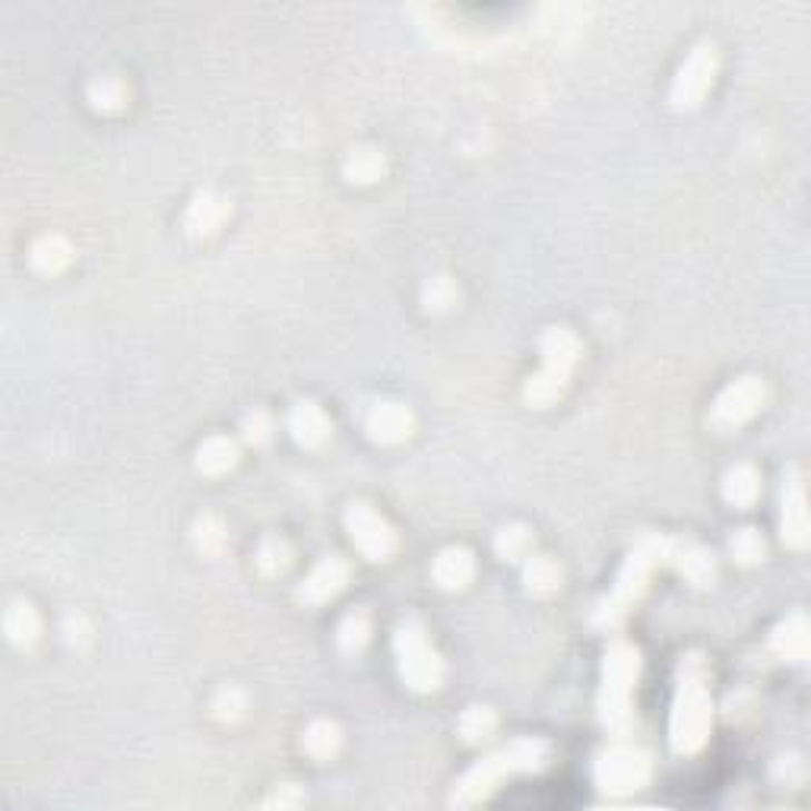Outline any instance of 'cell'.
Segmentation results:
<instances>
[{"label":"cell","mask_w":811,"mask_h":811,"mask_svg":"<svg viewBox=\"0 0 811 811\" xmlns=\"http://www.w3.org/2000/svg\"><path fill=\"white\" fill-rule=\"evenodd\" d=\"M552 758V745L545 739H514L507 745H501L492 754L478 758L473 768L466 770L451 790V805L454 809H473L478 802H485L488 795L501 790L504 780L521 777V773H536L548 764Z\"/></svg>","instance_id":"1"},{"label":"cell","mask_w":811,"mask_h":811,"mask_svg":"<svg viewBox=\"0 0 811 811\" xmlns=\"http://www.w3.org/2000/svg\"><path fill=\"white\" fill-rule=\"evenodd\" d=\"M713 726V698H710V669L701 653H688L679 663L675 701L669 720V742L675 754H698L708 745Z\"/></svg>","instance_id":"2"},{"label":"cell","mask_w":811,"mask_h":811,"mask_svg":"<svg viewBox=\"0 0 811 811\" xmlns=\"http://www.w3.org/2000/svg\"><path fill=\"white\" fill-rule=\"evenodd\" d=\"M666 540L669 533H653V530H644L634 540L627 558L619 567V574H615L612 590L596 603L593 615H590V624L596 631H615V627H622L624 619L631 615V609L641 603V596H644L646 586H650L653 571L660 564H666Z\"/></svg>","instance_id":"3"},{"label":"cell","mask_w":811,"mask_h":811,"mask_svg":"<svg viewBox=\"0 0 811 811\" xmlns=\"http://www.w3.org/2000/svg\"><path fill=\"white\" fill-rule=\"evenodd\" d=\"M641 679V650L627 641H615L603 656V685H600V723L609 735L627 739L634 729V691Z\"/></svg>","instance_id":"4"},{"label":"cell","mask_w":811,"mask_h":811,"mask_svg":"<svg viewBox=\"0 0 811 811\" xmlns=\"http://www.w3.org/2000/svg\"><path fill=\"white\" fill-rule=\"evenodd\" d=\"M540 355L542 368L523 384V399L533 409H545L555 399H562L564 387L581 362L583 343L571 327H548L540 339Z\"/></svg>","instance_id":"5"},{"label":"cell","mask_w":811,"mask_h":811,"mask_svg":"<svg viewBox=\"0 0 811 811\" xmlns=\"http://www.w3.org/2000/svg\"><path fill=\"white\" fill-rule=\"evenodd\" d=\"M394 656L403 685L418 694H432L444 682V660L428 637V627L418 615L399 619L394 627Z\"/></svg>","instance_id":"6"},{"label":"cell","mask_w":811,"mask_h":811,"mask_svg":"<svg viewBox=\"0 0 811 811\" xmlns=\"http://www.w3.org/2000/svg\"><path fill=\"white\" fill-rule=\"evenodd\" d=\"M650 777H653L650 754L644 749L627 745L624 739H615V745H609L593 764V783L609 799H624V795L641 792L650 783Z\"/></svg>","instance_id":"7"},{"label":"cell","mask_w":811,"mask_h":811,"mask_svg":"<svg viewBox=\"0 0 811 811\" xmlns=\"http://www.w3.org/2000/svg\"><path fill=\"white\" fill-rule=\"evenodd\" d=\"M768 396L770 390L768 384H764V377H739V380H732L726 390L713 399V406H710L708 413V425L716 435L739 432L742 425H749L751 418L768 406Z\"/></svg>","instance_id":"8"},{"label":"cell","mask_w":811,"mask_h":811,"mask_svg":"<svg viewBox=\"0 0 811 811\" xmlns=\"http://www.w3.org/2000/svg\"><path fill=\"white\" fill-rule=\"evenodd\" d=\"M716 70H720V51L713 42H698L688 58L679 67L672 89H669V102L679 111H691L704 102V96L710 92V86L716 80Z\"/></svg>","instance_id":"9"},{"label":"cell","mask_w":811,"mask_h":811,"mask_svg":"<svg viewBox=\"0 0 811 811\" xmlns=\"http://www.w3.org/2000/svg\"><path fill=\"white\" fill-rule=\"evenodd\" d=\"M343 526L349 533L353 545L368 558V562H390L394 552L399 548V536L390 523L377 514L372 504L365 501H353L343 514Z\"/></svg>","instance_id":"10"},{"label":"cell","mask_w":811,"mask_h":811,"mask_svg":"<svg viewBox=\"0 0 811 811\" xmlns=\"http://www.w3.org/2000/svg\"><path fill=\"white\" fill-rule=\"evenodd\" d=\"M349 577H353L349 562L343 555H327L305 574V581L295 586V600L305 609H320V605L334 603L336 596L346 590Z\"/></svg>","instance_id":"11"},{"label":"cell","mask_w":811,"mask_h":811,"mask_svg":"<svg viewBox=\"0 0 811 811\" xmlns=\"http://www.w3.org/2000/svg\"><path fill=\"white\" fill-rule=\"evenodd\" d=\"M365 432H368V437L375 444L394 447V444H403V441L413 437L416 413L406 403H399V399H377L365 413Z\"/></svg>","instance_id":"12"},{"label":"cell","mask_w":811,"mask_h":811,"mask_svg":"<svg viewBox=\"0 0 811 811\" xmlns=\"http://www.w3.org/2000/svg\"><path fill=\"white\" fill-rule=\"evenodd\" d=\"M780 533L790 548L809 545V514H805V476L799 466H790L783 476V507H780Z\"/></svg>","instance_id":"13"},{"label":"cell","mask_w":811,"mask_h":811,"mask_svg":"<svg viewBox=\"0 0 811 811\" xmlns=\"http://www.w3.org/2000/svg\"><path fill=\"white\" fill-rule=\"evenodd\" d=\"M666 564L675 567L691 586H713L716 581V558L708 545L685 540V536H669L666 540Z\"/></svg>","instance_id":"14"},{"label":"cell","mask_w":811,"mask_h":811,"mask_svg":"<svg viewBox=\"0 0 811 811\" xmlns=\"http://www.w3.org/2000/svg\"><path fill=\"white\" fill-rule=\"evenodd\" d=\"M231 216V200L219 190L204 188L197 190L188 200V207L181 212V226L194 238H207L226 226V219Z\"/></svg>","instance_id":"15"},{"label":"cell","mask_w":811,"mask_h":811,"mask_svg":"<svg viewBox=\"0 0 811 811\" xmlns=\"http://www.w3.org/2000/svg\"><path fill=\"white\" fill-rule=\"evenodd\" d=\"M286 428H289L291 441L298 444V447H324L330 435H334V422L330 416L314 403V399H295L289 409V416H286Z\"/></svg>","instance_id":"16"},{"label":"cell","mask_w":811,"mask_h":811,"mask_svg":"<svg viewBox=\"0 0 811 811\" xmlns=\"http://www.w3.org/2000/svg\"><path fill=\"white\" fill-rule=\"evenodd\" d=\"M476 577V558L469 548L463 545H451V548H441L437 558L432 562V581L441 586V590H466L469 583Z\"/></svg>","instance_id":"17"},{"label":"cell","mask_w":811,"mask_h":811,"mask_svg":"<svg viewBox=\"0 0 811 811\" xmlns=\"http://www.w3.org/2000/svg\"><path fill=\"white\" fill-rule=\"evenodd\" d=\"M770 653L783 663H802L809 656V619L805 612H792L790 619L770 631Z\"/></svg>","instance_id":"18"},{"label":"cell","mask_w":811,"mask_h":811,"mask_svg":"<svg viewBox=\"0 0 811 811\" xmlns=\"http://www.w3.org/2000/svg\"><path fill=\"white\" fill-rule=\"evenodd\" d=\"M3 634L17 650H32L42 641V615L26 600H13L3 612Z\"/></svg>","instance_id":"19"},{"label":"cell","mask_w":811,"mask_h":811,"mask_svg":"<svg viewBox=\"0 0 811 811\" xmlns=\"http://www.w3.org/2000/svg\"><path fill=\"white\" fill-rule=\"evenodd\" d=\"M238 457H241V447H238L235 437L209 435L197 444L194 466H197V473H204V476H226L229 469H235Z\"/></svg>","instance_id":"20"},{"label":"cell","mask_w":811,"mask_h":811,"mask_svg":"<svg viewBox=\"0 0 811 811\" xmlns=\"http://www.w3.org/2000/svg\"><path fill=\"white\" fill-rule=\"evenodd\" d=\"M70 264H73V245L58 231H48L42 238H36L32 248H29V267L42 273V276H58Z\"/></svg>","instance_id":"21"},{"label":"cell","mask_w":811,"mask_h":811,"mask_svg":"<svg viewBox=\"0 0 811 811\" xmlns=\"http://www.w3.org/2000/svg\"><path fill=\"white\" fill-rule=\"evenodd\" d=\"M562 583H564V571L555 558L536 555V552H533V555L523 562V590H526L530 596L548 600V596H555V593L562 590Z\"/></svg>","instance_id":"22"},{"label":"cell","mask_w":811,"mask_h":811,"mask_svg":"<svg viewBox=\"0 0 811 811\" xmlns=\"http://www.w3.org/2000/svg\"><path fill=\"white\" fill-rule=\"evenodd\" d=\"M387 175V156L377 146H353L343 159V178L349 185H375Z\"/></svg>","instance_id":"23"},{"label":"cell","mask_w":811,"mask_h":811,"mask_svg":"<svg viewBox=\"0 0 811 811\" xmlns=\"http://www.w3.org/2000/svg\"><path fill=\"white\" fill-rule=\"evenodd\" d=\"M720 492H723V501H726L729 507L745 511L761 495V473L751 463H735V466L726 469Z\"/></svg>","instance_id":"24"},{"label":"cell","mask_w":811,"mask_h":811,"mask_svg":"<svg viewBox=\"0 0 811 811\" xmlns=\"http://www.w3.org/2000/svg\"><path fill=\"white\" fill-rule=\"evenodd\" d=\"M301 749L305 754L317 761V764H327V761H334L339 749H343V729L336 726L334 720H327V716H317L308 723L305 729V735H301Z\"/></svg>","instance_id":"25"},{"label":"cell","mask_w":811,"mask_h":811,"mask_svg":"<svg viewBox=\"0 0 811 811\" xmlns=\"http://www.w3.org/2000/svg\"><path fill=\"white\" fill-rule=\"evenodd\" d=\"M127 99H130V89H127L121 77H96V80H89V86H86V102H89L92 111H99V115H118V111H125Z\"/></svg>","instance_id":"26"},{"label":"cell","mask_w":811,"mask_h":811,"mask_svg":"<svg viewBox=\"0 0 811 811\" xmlns=\"http://www.w3.org/2000/svg\"><path fill=\"white\" fill-rule=\"evenodd\" d=\"M492 545H495V555H498L501 562L521 564L533 555L536 540H533V530L526 523H504L498 533H495Z\"/></svg>","instance_id":"27"},{"label":"cell","mask_w":811,"mask_h":811,"mask_svg":"<svg viewBox=\"0 0 811 811\" xmlns=\"http://www.w3.org/2000/svg\"><path fill=\"white\" fill-rule=\"evenodd\" d=\"M190 540L194 548L207 558H219L229 548V526L216 514H200L194 526H190Z\"/></svg>","instance_id":"28"},{"label":"cell","mask_w":811,"mask_h":811,"mask_svg":"<svg viewBox=\"0 0 811 811\" xmlns=\"http://www.w3.org/2000/svg\"><path fill=\"white\" fill-rule=\"evenodd\" d=\"M498 732V713L485 704H473L459 713L457 720V735L466 745H482V742H492Z\"/></svg>","instance_id":"29"},{"label":"cell","mask_w":811,"mask_h":811,"mask_svg":"<svg viewBox=\"0 0 811 811\" xmlns=\"http://www.w3.org/2000/svg\"><path fill=\"white\" fill-rule=\"evenodd\" d=\"M372 641V615L365 609H353L336 624V646L346 656H358Z\"/></svg>","instance_id":"30"},{"label":"cell","mask_w":811,"mask_h":811,"mask_svg":"<svg viewBox=\"0 0 811 811\" xmlns=\"http://www.w3.org/2000/svg\"><path fill=\"white\" fill-rule=\"evenodd\" d=\"M418 301H422V308L428 314L454 311L459 301V286L447 276V273H435V276H428V279L422 283Z\"/></svg>","instance_id":"31"},{"label":"cell","mask_w":811,"mask_h":811,"mask_svg":"<svg viewBox=\"0 0 811 811\" xmlns=\"http://www.w3.org/2000/svg\"><path fill=\"white\" fill-rule=\"evenodd\" d=\"M291 564V545L283 536H264L254 552V567L264 577H283Z\"/></svg>","instance_id":"32"},{"label":"cell","mask_w":811,"mask_h":811,"mask_svg":"<svg viewBox=\"0 0 811 811\" xmlns=\"http://www.w3.org/2000/svg\"><path fill=\"white\" fill-rule=\"evenodd\" d=\"M729 555H732V562L735 564H758L764 562V555H768V542L764 536L758 533V530H751V526H742V530H735L732 536H729Z\"/></svg>","instance_id":"33"},{"label":"cell","mask_w":811,"mask_h":811,"mask_svg":"<svg viewBox=\"0 0 811 811\" xmlns=\"http://www.w3.org/2000/svg\"><path fill=\"white\" fill-rule=\"evenodd\" d=\"M209 710H212V716H216L219 723H238V720L248 716V694H245L238 685H222L216 694H212Z\"/></svg>","instance_id":"34"},{"label":"cell","mask_w":811,"mask_h":811,"mask_svg":"<svg viewBox=\"0 0 811 811\" xmlns=\"http://www.w3.org/2000/svg\"><path fill=\"white\" fill-rule=\"evenodd\" d=\"M238 435H241V441H245L248 447H264V444H270L273 435H276V422H273V416L267 409H248V413L241 416Z\"/></svg>","instance_id":"35"},{"label":"cell","mask_w":811,"mask_h":811,"mask_svg":"<svg viewBox=\"0 0 811 811\" xmlns=\"http://www.w3.org/2000/svg\"><path fill=\"white\" fill-rule=\"evenodd\" d=\"M305 802H308V795H305V790L298 783H279V787H273V792L260 805L264 809H298Z\"/></svg>","instance_id":"36"},{"label":"cell","mask_w":811,"mask_h":811,"mask_svg":"<svg viewBox=\"0 0 811 811\" xmlns=\"http://www.w3.org/2000/svg\"><path fill=\"white\" fill-rule=\"evenodd\" d=\"M770 777H773V783L777 787H790V790H795L799 783H802V777H805V768H802V761L799 758H777L773 761V768H770Z\"/></svg>","instance_id":"37"},{"label":"cell","mask_w":811,"mask_h":811,"mask_svg":"<svg viewBox=\"0 0 811 811\" xmlns=\"http://www.w3.org/2000/svg\"><path fill=\"white\" fill-rule=\"evenodd\" d=\"M61 634L67 644H86L89 641V634H92V627L86 622V615H67L61 624Z\"/></svg>","instance_id":"38"}]
</instances>
